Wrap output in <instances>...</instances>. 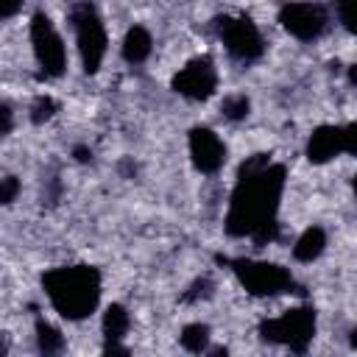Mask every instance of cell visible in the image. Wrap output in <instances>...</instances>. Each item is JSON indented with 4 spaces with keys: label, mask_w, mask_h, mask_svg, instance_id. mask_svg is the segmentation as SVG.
Listing matches in <instances>:
<instances>
[{
    "label": "cell",
    "mask_w": 357,
    "mask_h": 357,
    "mask_svg": "<svg viewBox=\"0 0 357 357\" xmlns=\"http://www.w3.org/2000/svg\"><path fill=\"white\" fill-rule=\"evenodd\" d=\"M284 190V167L271 165L268 156H254L240 167V181L231 192L226 215V231L234 237H254L257 245L271 243L279 234L276 206Z\"/></svg>",
    "instance_id": "1"
},
{
    "label": "cell",
    "mask_w": 357,
    "mask_h": 357,
    "mask_svg": "<svg viewBox=\"0 0 357 357\" xmlns=\"http://www.w3.org/2000/svg\"><path fill=\"white\" fill-rule=\"evenodd\" d=\"M45 293L50 304L70 321L86 318L98 307L100 296V273L89 265H75V268H56L45 273Z\"/></svg>",
    "instance_id": "2"
},
{
    "label": "cell",
    "mask_w": 357,
    "mask_h": 357,
    "mask_svg": "<svg viewBox=\"0 0 357 357\" xmlns=\"http://www.w3.org/2000/svg\"><path fill=\"white\" fill-rule=\"evenodd\" d=\"M73 28H75V39H78V53L84 61L86 73H95L106 56V31L103 22L98 17V11L89 3H78L70 14Z\"/></svg>",
    "instance_id": "3"
},
{
    "label": "cell",
    "mask_w": 357,
    "mask_h": 357,
    "mask_svg": "<svg viewBox=\"0 0 357 357\" xmlns=\"http://www.w3.org/2000/svg\"><path fill=\"white\" fill-rule=\"evenodd\" d=\"M259 332H262L265 340L284 343V346H290L293 351H304L307 343H310L312 335H315V312H312L310 307L287 310L282 318L265 321V324L259 326Z\"/></svg>",
    "instance_id": "4"
},
{
    "label": "cell",
    "mask_w": 357,
    "mask_h": 357,
    "mask_svg": "<svg viewBox=\"0 0 357 357\" xmlns=\"http://www.w3.org/2000/svg\"><path fill=\"white\" fill-rule=\"evenodd\" d=\"M231 268L243 287L254 296H276L293 287L290 271L276 262H257V259H231Z\"/></svg>",
    "instance_id": "5"
},
{
    "label": "cell",
    "mask_w": 357,
    "mask_h": 357,
    "mask_svg": "<svg viewBox=\"0 0 357 357\" xmlns=\"http://www.w3.org/2000/svg\"><path fill=\"white\" fill-rule=\"evenodd\" d=\"M31 42H33V53L36 61L42 64L45 75H61L64 64H67V53L61 45V36L56 33L53 22L45 14H36L31 22Z\"/></svg>",
    "instance_id": "6"
},
{
    "label": "cell",
    "mask_w": 357,
    "mask_h": 357,
    "mask_svg": "<svg viewBox=\"0 0 357 357\" xmlns=\"http://www.w3.org/2000/svg\"><path fill=\"white\" fill-rule=\"evenodd\" d=\"M220 39L226 45V50L240 59V61H254L262 56L265 42L257 31V25L248 17H237V20H220Z\"/></svg>",
    "instance_id": "7"
},
{
    "label": "cell",
    "mask_w": 357,
    "mask_h": 357,
    "mask_svg": "<svg viewBox=\"0 0 357 357\" xmlns=\"http://www.w3.org/2000/svg\"><path fill=\"white\" fill-rule=\"evenodd\" d=\"M279 22L296 36V39H318L326 31V11L318 3H287L279 11Z\"/></svg>",
    "instance_id": "8"
},
{
    "label": "cell",
    "mask_w": 357,
    "mask_h": 357,
    "mask_svg": "<svg viewBox=\"0 0 357 357\" xmlns=\"http://www.w3.org/2000/svg\"><path fill=\"white\" fill-rule=\"evenodd\" d=\"M215 84H218V73L212 67V61L204 56V59H195L190 61L184 70L176 73L173 78V89L184 98H192V100H204L215 92Z\"/></svg>",
    "instance_id": "9"
},
{
    "label": "cell",
    "mask_w": 357,
    "mask_h": 357,
    "mask_svg": "<svg viewBox=\"0 0 357 357\" xmlns=\"http://www.w3.org/2000/svg\"><path fill=\"white\" fill-rule=\"evenodd\" d=\"M190 156L201 173H215V170H220V165L226 159V148L215 131L192 128L190 131Z\"/></svg>",
    "instance_id": "10"
},
{
    "label": "cell",
    "mask_w": 357,
    "mask_h": 357,
    "mask_svg": "<svg viewBox=\"0 0 357 357\" xmlns=\"http://www.w3.org/2000/svg\"><path fill=\"white\" fill-rule=\"evenodd\" d=\"M343 151V128H335V126H321L312 131L310 142H307V156L310 162L321 165V162H329L335 153Z\"/></svg>",
    "instance_id": "11"
},
{
    "label": "cell",
    "mask_w": 357,
    "mask_h": 357,
    "mask_svg": "<svg viewBox=\"0 0 357 357\" xmlns=\"http://www.w3.org/2000/svg\"><path fill=\"white\" fill-rule=\"evenodd\" d=\"M128 312H126V307H120V304H112L106 312H103V335H106V351H123L120 346H117V340L128 332Z\"/></svg>",
    "instance_id": "12"
},
{
    "label": "cell",
    "mask_w": 357,
    "mask_h": 357,
    "mask_svg": "<svg viewBox=\"0 0 357 357\" xmlns=\"http://www.w3.org/2000/svg\"><path fill=\"white\" fill-rule=\"evenodd\" d=\"M151 33L145 31V28H131L128 33H126V39H123V59L126 61H131V64H139V61H145L148 56H151Z\"/></svg>",
    "instance_id": "13"
},
{
    "label": "cell",
    "mask_w": 357,
    "mask_h": 357,
    "mask_svg": "<svg viewBox=\"0 0 357 357\" xmlns=\"http://www.w3.org/2000/svg\"><path fill=\"white\" fill-rule=\"evenodd\" d=\"M324 245H326V234H324V229L312 226V229H307V231L296 240V245H293V257L301 259V262H312V259L321 257Z\"/></svg>",
    "instance_id": "14"
},
{
    "label": "cell",
    "mask_w": 357,
    "mask_h": 357,
    "mask_svg": "<svg viewBox=\"0 0 357 357\" xmlns=\"http://www.w3.org/2000/svg\"><path fill=\"white\" fill-rule=\"evenodd\" d=\"M209 343V326L204 324H187L181 329V346L187 351H204Z\"/></svg>",
    "instance_id": "15"
},
{
    "label": "cell",
    "mask_w": 357,
    "mask_h": 357,
    "mask_svg": "<svg viewBox=\"0 0 357 357\" xmlns=\"http://www.w3.org/2000/svg\"><path fill=\"white\" fill-rule=\"evenodd\" d=\"M36 340H39V349H42L45 354H53V351H59V349L64 346V340H61L59 329H53V326H50V324H45V321H39V324H36Z\"/></svg>",
    "instance_id": "16"
},
{
    "label": "cell",
    "mask_w": 357,
    "mask_h": 357,
    "mask_svg": "<svg viewBox=\"0 0 357 357\" xmlns=\"http://www.w3.org/2000/svg\"><path fill=\"white\" fill-rule=\"evenodd\" d=\"M220 109H223V117H229V120H243V117L248 114V98H245V95H229Z\"/></svg>",
    "instance_id": "17"
},
{
    "label": "cell",
    "mask_w": 357,
    "mask_h": 357,
    "mask_svg": "<svg viewBox=\"0 0 357 357\" xmlns=\"http://www.w3.org/2000/svg\"><path fill=\"white\" fill-rule=\"evenodd\" d=\"M56 112V103L50 100V98H39L36 103H33V112H31V120L33 123H45L50 114Z\"/></svg>",
    "instance_id": "18"
},
{
    "label": "cell",
    "mask_w": 357,
    "mask_h": 357,
    "mask_svg": "<svg viewBox=\"0 0 357 357\" xmlns=\"http://www.w3.org/2000/svg\"><path fill=\"white\" fill-rule=\"evenodd\" d=\"M17 192H20V181L14 176L0 178V204H11L17 198Z\"/></svg>",
    "instance_id": "19"
},
{
    "label": "cell",
    "mask_w": 357,
    "mask_h": 357,
    "mask_svg": "<svg viewBox=\"0 0 357 357\" xmlns=\"http://www.w3.org/2000/svg\"><path fill=\"white\" fill-rule=\"evenodd\" d=\"M354 3L357 0H340L337 3V14H340V22L346 31H354Z\"/></svg>",
    "instance_id": "20"
},
{
    "label": "cell",
    "mask_w": 357,
    "mask_h": 357,
    "mask_svg": "<svg viewBox=\"0 0 357 357\" xmlns=\"http://www.w3.org/2000/svg\"><path fill=\"white\" fill-rule=\"evenodd\" d=\"M11 126H14V114H11V109L6 103H0V134H8Z\"/></svg>",
    "instance_id": "21"
},
{
    "label": "cell",
    "mask_w": 357,
    "mask_h": 357,
    "mask_svg": "<svg viewBox=\"0 0 357 357\" xmlns=\"http://www.w3.org/2000/svg\"><path fill=\"white\" fill-rule=\"evenodd\" d=\"M20 8H22V0H0V20L17 14Z\"/></svg>",
    "instance_id": "22"
},
{
    "label": "cell",
    "mask_w": 357,
    "mask_h": 357,
    "mask_svg": "<svg viewBox=\"0 0 357 357\" xmlns=\"http://www.w3.org/2000/svg\"><path fill=\"white\" fill-rule=\"evenodd\" d=\"M75 159H78V162H86V159H89V151H86V148H75Z\"/></svg>",
    "instance_id": "23"
}]
</instances>
